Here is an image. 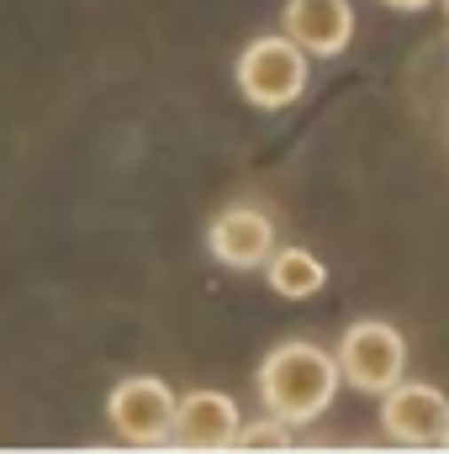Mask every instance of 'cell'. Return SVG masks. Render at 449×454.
<instances>
[{
	"label": "cell",
	"instance_id": "obj_9",
	"mask_svg": "<svg viewBox=\"0 0 449 454\" xmlns=\"http://www.w3.org/2000/svg\"><path fill=\"white\" fill-rule=\"evenodd\" d=\"M264 280H270L275 296H286V301H307V296H318V291L328 286V270H323V259L307 254V248H270V259H264Z\"/></svg>",
	"mask_w": 449,
	"mask_h": 454
},
{
	"label": "cell",
	"instance_id": "obj_1",
	"mask_svg": "<svg viewBox=\"0 0 449 454\" xmlns=\"http://www.w3.org/2000/svg\"><path fill=\"white\" fill-rule=\"evenodd\" d=\"M338 396V359L328 348L307 339H286L275 343L259 364V402L270 407V418L307 428L318 423Z\"/></svg>",
	"mask_w": 449,
	"mask_h": 454
},
{
	"label": "cell",
	"instance_id": "obj_3",
	"mask_svg": "<svg viewBox=\"0 0 449 454\" xmlns=\"http://www.w3.org/2000/svg\"><path fill=\"white\" fill-rule=\"evenodd\" d=\"M402 370H407V343L391 323H354L338 339V375L365 396L391 391L402 380Z\"/></svg>",
	"mask_w": 449,
	"mask_h": 454
},
{
	"label": "cell",
	"instance_id": "obj_2",
	"mask_svg": "<svg viewBox=\"0 0 449 454\" xmlns=\"http://www.w3.org/2000/svg\"><path fill=\"white\" fill-rule=\"evenodd\" d=\"M232 74H238V96H243L248 106H259V112H286V106H296V101L307 96V80H312L307 53H302L286 32L254 37V43L238 53Z\"/></svg>",
	"mask_w": 449,
	"mask_h": 454
},
{
	"label": "cell",
	"instance_id": "obj_8",
	"mask_svg": "<svg viewBox=\"0 0 449 454\" xmlns=\"http://www.w3.org/2000/svg\"><path fill=\"white\" fill-rule=\"evenodd\" d=\"M207 248L227 270H259L275 248V223L259 207H227V212H217V223L207 227Z\"/></svg>",
	"mask_w": 449,
	"mask_h": 454
},
{
	"label": "cell",
	"instance_id": "obj_12",
	"mask_svg": "<svg viewBox=\"0 0 449 454\" xmlns=\"http://www.w3.org/2000/svg\"><path fill=\"white\" fill-rule=\"evenodd\" d=\"M445 450H449V428H445Z\"/></svg>",
	"mask_w": 449,
	"mask_h": 454
},
{
	"label": "cell",
	"instance_id": "obj_6",
	"mask_svg": "<svg viewBox=\"0 0 449 454\" xmlns=\"http://www.w3.org/2000/svg\"><path fill=\"white\" fill-rule=\"evenodd\" d=\"M238 402L223 391H191L175 396V418H169V444L175 450H232L238 434Z\"/></svg>",
	"mask_w": 449,
	"mask_h": 454
},
{
	"label": "cell",
	"instance_id": "obj_11",
	"mask_svg": "<svg viewBox=\"0 0 449 454\" xmlns=\"http://www.w3.org/2000/svg\"><path fill=\"white\" fill-rule=\"evenodd\" d=\"M381 5H391V11H429L434 0H381Z\"/></svg>",
	"mask_w": 449,
	"mask_h": 454
},
{
	"label": "cell",
	"instance_id": "obj_5",
	"mask_svg": "<svg viewBox=\"0 0 449 454\" xmlns=\"http://www.w3.org/2000/svg\"><path fill=\"white\" fill-rule=\"evenodd\" d=\"M445 428H449V396L439 386L397 380L391 391H381V434L391 444L429 450V444H445Z\"/></svg>",
	"mask_w": 449,
	"mask_h": 454
},
{
	"label": "cell",
	"instance_id": "obj_10",
	"mask_svg": "<svg viewBox=\"0 0 449 454\" xmlns=\"http://www.w3.org/2000/svg\"><path fill=\"white\" fill-rule=\"evenodd\" d=\"M232 450H291V423L280 418H259V423H238Z\"/></svg>",
	"mask_w": 449,
	"mask_h": 454
},
{
	"label": "cell",
	"instance_id": "obj_7",
	"mask_svg": "<svg viewBox=\"0 0 449 454\" xmlns=\"http://www.w3.org/2000/svg\"><path fill=\"white\" fill-rule=\"evenodd\" d=\"M280 27L302 53L338 59L354 43V5L349 0H286Z\"/></svg>",
	"mask_w": 449,
	"mask_h": 454
},
{
	"label": "cell",
	"instance_id": "obj_13",
	"mask_svg": "<svg viewBox=\"0 0 449 454\" xmlns=\"http://www.w3.org/2000/svg\"><path fill=\"white\" fill-rule=\"evenodd\" d=\"M445 11H449V0H445Z\"/></svg>",
	"mask_w": 449,
	"mask_h": 454
},
{
	"label": "cell",
	"instance_id": "obj_4",
	"mask_svg": "<svg viewBox=\"0 0 449 454\" xmlns=\"http://www.w3.org/2000/svg\"><path fill=\"white\" fill-rule=\"evenodd\" d=\"M106 418H112L116 439H127V444H138V450L169 444L175 391H169L159 375H127V380H116L112 396H106Z\"/></svg>",
	"mask_w": 449,
	"mask_h": 454
}]
</instances>
